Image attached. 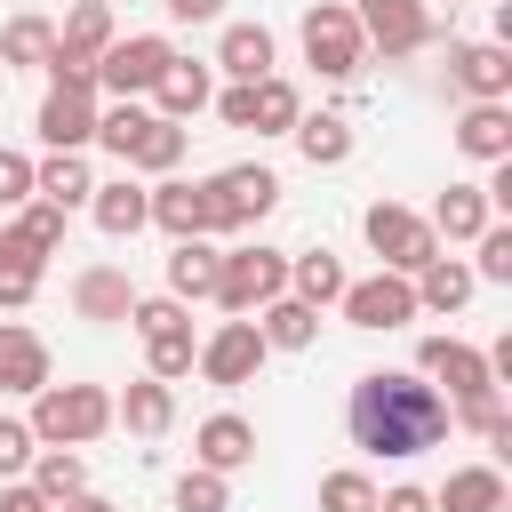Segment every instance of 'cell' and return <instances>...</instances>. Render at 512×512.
Returning <instances> with one entry per match:
<instances>
[{
	"instance_id": "6da1fadb",
	"label": "cell",
	"mask_w": 512,
	"mask_h": 512,
	"mask_svg": "<svg viewBox=\"0 0 512 512\" xmlns=\"http://www.w3.org/2000/svg\"><path fill=\"white\" fill-rule=\"evenodd\" d=\"M344 424H352V448L408 464V456L448 440V392L424 384L416 368H368L344 400Z\"/></svg>"
},
{
	"instance_id": "7a4b0ae2",
	"label": "cell",
	"mask_w": 512,
	"mask_h": 512,
	"mask_svg": "<svg viewBox=\"0 0 512 512\" xmlns=\"http://www.w3.org/2000/svg\"><path fill=\"white\" fill-rule=\"evenodd\" d=\"M24 424H32L40 448H88L96 432H112V392H104V384H56V376H48V384L32 392V416H24Z\"/></svg>"
},
{
	"instance_id": "3957f363",
	"label": "cell",
	"mask_w": 512,
	"mask_h": 512,
	"mask_svg": "<svg viewBox=\"0 0 512 512\" xmlns=\"http://www.w3.org/2000/svg\"><path fill=\"white\" fill-rule=\"evenodd\" d=\"M200 184H208V240L256 232V224L280 208V176H272L264 160H232V168H216V176H200Z\"/></svg>"
},
{
	"instance_id": "277c9868",
	"label": "cell",
	"mask_w": 512,
	"mask_h": 512,
	"mask_svg": "<svg viewBox=\"0 0 512 512\" xmlns=\"http://www.w3.org/2000/svg\"><path fill=\"white\" fill-rule=\"evenodd\" d=\"M128 328H136V344H144V376H160V384L192 376V352H200L192 304H176V296H136V304H128Z\"/></svg>"
},
{
	"instance_id": "5b68a950",
	"label": "cell",
	"mask_w": 512,
	"mask_h": 512,
	"mask_svg": "<svg viewBox=\"0 0 512 512\" xmlns=\"http://www.w3.org/2000/svg\"><path fill=\"white\" fill-rule=\"evenodd\" d=\"M296 40H304V64L320 80H360V64H368V40H360L352 0H312L304 24H296Z\"/></svg>"
},
{
	"instance_id": "8992f818",
	"label": "cell",
	"mask_w": 512,
	"mask_h": 512,
	"mask_svg": "<svg viewBox=\"0 0 512 512\" xmlns=\"http://www.w3.org/2000/svg\"><path fill=\"white\" fill-rule=\"evenodd\" d=\"M360 240H368V256H376L384 272H408V280L440 256V232H432L416 208H400V200H368V208H360Z\"/></svg>"
},
{
	"instance_id": "52a82bcc",
	"label": "cell",
	"mask_w": 512,
	"mask_h": 512,
	"mask_svg": "<svg viewBox=\"0 0 512 512\" xmlns=\"http://www.w3.org/2000/svg\"><path fill=\"white\" fill-rule=\"evenodd\" d=\"M288 288V248H224V272H216V296L208 304H224L232 320H248L256 304H272Z\"/></svg>"
},
{
	"instance_id": "ba28073f",
	"label": "cell",
	"mask_w": 512,
	"mask_h": 512,
	"mask_svg": "<svg viewBox=\"0 0 512 512\" xmlns=\"http://www.w3.org/2000/svg\"><path fill=\"white\" fill-rule=\"evenodd\" d=\"M272 360V344L256 336V312L248 320H216L208 336H200V352H192V368L216 384V392H240V384H256V368Z\"/></svg>"
},
{
	"instance_id": "9c48e42d",
	"label": "cell",
	"mask_w": 512,
	"mask_h": 512,
	"mask_svg": "<svg viewBox=\"0 0 512 512\" xmlns=\"http://www.w3.org/2000/svg\"><path fill=\"white\" fill-rule=\"evenodd\" d=\"M352 16H360L368 56H384V64L432 48V32H440V24H432V0H352Z\"/></svg>"
},
{
	"instance_id": "30bf717a",
	"label": "cell",
	"mask_w": 512,
	"mask_h": 512,
	"mask_svg": "<svg viewBox=\"0 0 512 512\" xmlns=\"http://www.w3.org/2000/svg\"><path fill=\"white\" fill-rule=\"evenodd\" d=\"M176 40L168 32H112V48L96 56V88L104 96H152V80L168 72Z\"/></svg>"
},
{
	"instance_id": "8fae6325",
	"label": "cell",
	"mask_w": 512,
	"mask_h": 512,
	"mask_svg": "<svg viewBox=\"0 0 512 512\" xmlns=\"http://www.w3.org/2000/svg\"><path fill=\"white\" fill-rule=\"evenodd\" d=\"M336 312L352 320V328H408L416 320V280L408 272H368V280H344V296H336Z\"/></svg>"
},
{
	"instance_id": "7c38bea8",
	"label": "cell",
	"mask_w": 512,
	"mask_h": 512,
	"mask_svg": "<svg viewBox=\"0 0 512 512\" xmlns=\"http://www.w3.org/2000/svg\"><path fill=\"white\" fill-rule=\"evenodd\" d=\"M416 376H424V384H440L448 400H472V392H504V384L488 376V352H472L464 336H424V344H416Z\"/></svg>"
},
{
	"instance_id": "4fadbf2b",
	"label": "cell",
	"mask_w": 512,
	"mask_h": 512,
	"mask_svg": "<svg viewBox=\"0 0 512 512\" xmlns=\"http://www.w3.org/2000/svg\"><path fill=\"white\" fill-rule=\"evenodd\" d=\"M448 80L472 104H512V48L504 40H448Z\"/></svg>"
},
{
	"instance_id": "5bb4252c",
	"label": "cell",
	"mask_w": 512,
	"mask_h": 512,
	"mask_svg": "<svg viewBox=\"0 0 512 512\" xmlns=\"http://www.w3.org/2000/svg\"><path fill=\"white\" fill-rule=\"evenodd\" d=\"M56 248H64V208L24 200V208H8V216H0V256H8V264L48 272V256H56Z\"/></svg>"
},
{
	"instance_id": "9a60e30c",
	"label": "cell",
	"mask_w": 512,
	"mask_h": 512,
	"mask_svg": "<svg viewBox=\"0 0 512 512\" xmlns=\"http://www.w3.org/2000/svg\"><path fill=\"white\" fill-rule=\"evenodd\" d=\"M96 112H104V104H96V88H48L32 128H40V144H48V152H88V144H96Z\"/></svg>"
},
{
	"instance_id": "2e32d148",
	"label": "cell",
	"mask_w": 512,
	"mask_h": 512,
	"mask_svg": "<svg viewBox=\"0 0 512 512\" xmlns=\"http://www.w3.org/2000/svg\"><path fill=\"white\" fill-rule=\"evenodd\" d=\"M88 216H96V232L104 240H136L144 224H152V192H144V176H112V184H96L88 192Z\"/></svg>"
},
{
	"instance_id": "e0dca14e",
	"label": "cell",
	"mask_w": 512,
	"mask_h": 512,
	"mask_svg": "<svg viewBox=\"0 0 512 512\" xmlns=\"http://www.w3.org/2000/svg\"><path fill=\"white\" fill-rule=\"evenodd\" d=\"M192 464H208V472H240V464H256V424L248 416H232V408H216V416H200V432H192Z\"/></svg>"
},
{
	"instance_id": "ac0fdd59",
	"label": "cell",
	"mask_w": 512,
	"mask_h": 512,
	"mask_svg": "<svg viewBox=\"0 0 512 512\" xmlns=\"http://www.w3.org/2000/svg\"><path fill=\"white\" fill-rule=\"evenodd\" d=\"M208 96H216V64H200V56H168V72L152 80L160 120H192V112H208Z\"/></svg>"
},
{
	"instance_id": "d6986e66",
	"label": "cell",
	"mask_w": 512,
	"mask_h": 512,
	"mask_svg": "<svg viewBox=\"0 0 512 512\" xmlns=\"http://www.w3.org/2000/svg\"><path fill=\"white\" fill-rule=\"evenodd\" d=\"M216 272H224V248H216L208 232L168 240V296H176V304H208V296H216Z\"/></svg>"
},
{
	"instance_id": "ffe728a7",
	"label": "cell",
	"mask_w": 512,
	"mask_h": 512,
	"mask_svg": "<svg viewBox=\"0 0 512 512\" xmlns=\"http://www.w3.org/2000/svg\"><path fill=\"white\" fill-rule=\"evenodd\" d=\"M128 304H136V280H128L120 264H88V272H72V312H80V320L120 328V320H128Z\"/></svg>"
},
{
	"instance_id": "44dd1931",
	"label": "cell",
	"mask_w": 512,
	"mask_h": 512,
	"mask_svg": "<svg viewBox=\"0 0 512 512\" xmlns=\"http://www.w3.org/2000/svg\"><path fill=\"white\" fill-rule=\"evenodd\" d=\"M144 192H152V224H160L168 240L208 232V184H200V176H160V184H144Z\"/></svg>"
},
{
	"instance_id": "7402d4cb",
	"label": "cell",
	"mask_w": 512,
	"mask_h": 512,
	"mask_svg": "<svg viewBox=\"0 0 512 512\" xmlns=\"http://www.w3.org/2000/svg\"><path fill=\"white\" fill-rule=\"evenodd\" d=\"M224 80H264L272 64H280V40L264 32V24H224L216 32V56H208Z\"/></svg>"
},
{
	"instance_id": "603a6c76",
	"label": "cell",
	"mask_w": 512,
	"mask_h": 512,
	"mask_svg": "<svg viewBox=\"0 0 512 512\" xmlns=\"http://www.w3.org/2000/svg\"><path fill=\"white\" fill-rule=\"evenodd\" d=\"M48 376H56V368H48V344H40L24 320H0V392H24V400H32Z\"/></svg>"
},
{
	"instance_id": "cb8c5ba5",
	"label": "cell",
	"mask_w": 512,
	"mask_h": 512,
	"mask_svg": "<svg viewBox=\"0 0 512 512\" xmlns=\"http://www.w3.org/2000/svg\"><path fill=\"white\" fill-rule=\"evenodd\" d=\"M456 152L464 160H512V104H464L456 112Z\"/></svg>"
},
{
	"instance_id": "d4e9b609",
	"label": "cell",
	"mask_w": 512,
	"mask_h": 512,
	"mask_svg": "<svg viewBox=\"0 0 512 512\" xmlns=\"http://www.w3.org/2000/svg\"><path fill=\"white\" fill-rule=\"evenodd\" d=\"M88 192H96V176H88V152H48V160H32V200H48V208H88Z\"/></svg>"
},
{
	"instance_id": "484cf974",
	"label": "cell",
	"mask_w": 512,
	"mask_h": 512,
	"mask_svg": "<svg viewBox=\"0 0 512 512\" xmlns=\"http://www.w3.org/2000/svg\"><path fill=\"white\" fill-rule=\"evenodd\" d=\"M256 336H264L272 352H312V344H320V312L280 288L272 304H256Z\"/></svg>"
},
{
	"instance_id": "4316f807",
	"label": "cell",
	"mask_w": 512,
	"mask_h": 512,
	"mask_svg": "<svg viewBox=\"0 0 512 512\" xmlns=\"http://www.w3.org/2000/svg\"><path fill=\"white\" fill-rule=\"evenodd\" d=\"M112 424H128L136 440H160V432L176 424V384H160V376H136V384L112 400Z\"/></svg>"
},
{
	"instance_id": "83f0119b",
	"label": "cell",
	"mask_w": 512,
	"mask_h": 512,
	"mask_svg": "<svg viewBox=\"0 0 512 512\" xmlns=\"http://www.w3.org/2000/svg\"><path fill=\"white\" fill-rule=\"evenodd\" d=\"M344 280H352V272H344L336 248H296V256H288V296H304L312 312H328V304L344 296Z\"/></svg>"
},
{
	"instance_id": "f1b7e54d",
	"label": "cell",
	"mask_w": 512,
	"mask_h": 512,
	"mask_svg": "<svg viewBox=\"0 0 512 512\" xmlns=\"http://www.w3.org/2000/svg\"><path fill=\"white\" fill-rule=\"evenodd\" d=\"M432 512H504V472L496 464H456L432 488Z\"/></svg>"
},
{
	"instance_id": "f546056e",
	"label": "cell",
	"mask_w": 512,
	"mask_h": 512,
	"mask_svg": "<svg viewBox=\"0 0 512 512\" xmlns=\"http://www.w3.org/2000/svg\"><path fill=\"white\" fill-rule=\"evenodd\" d=\"M288 136H296V152H304L312 168H344V160H352V120H344V112H296Z\"/></svg>"
},
{
	"instance_id": "4dcf8cb0",
	"label": "cell",
	"mask_w": 512,
	"mask_h": 512,
	"mask_svg": "<svg viewBox=\"0 0 512 512\" xmlns=\"http://www.w3.org/2000/svg\"><path fill=\"white\" fill-rule=\"evenodd\" d=\"M472 288H480V280H472L464 256H432V264L416 272V312H464Z\"/></svg>"
},
{
	"instance_id": "1f68e13d",
	"label": "cell",
	"mask_w": 512,
	"mask_h": 512,
	"mask_svg": "<svg viewBox=\"0 0 512 512\" xmlns=\"http://www.w3.org/2000/svg\"><path fill=\"white\" fill-rule=\"evenodd\" d=\"M112 32H120V24H112V8H104V0H72V8H64V24H56V48L96 64V56L112 48Z\"/></svg>"
},
{
	"instance_id": "d6a6232c",
	"label": "cell",
	"mask_w": 512,
	"mask_h": 512,
	"mask_svg": "<svg viewBox=\"0 0 512 512\" xmlns=\"http://www.w3.org/2000/svg\"><path fill=\"white\" fill-rule=\"evenodd\" d=\"M296 112H304L296 80H280V72L248 80V128H256V136H288V128H296Z\"/></svg>"
},
{
	"instance_id": "836d02e7",
	"label": "cell",
	"mask_w": 512,
	"mask_h": 512,
	"mask_svg": "<svg viewBox=\"0 0 512 512\" xmlns=\"http://www.w3.org/2000/svg\"><path fill=\"white\" fill-rule=\"evenodd\" d=\"M440 240H472L480 224H496V208H488V192L480 184H448L440 200H432V216H424Z\"/></svg>"
},
{
	"instance_id": "e575fe53",
	"label": "cell",
	"mask_w": 512,
	"mask_h": 512,
	"mask_svg": "<svg viewBox=\"0 0 512 512\" xmlns=\"http://www.w3.org/2000/svg\"><path fill=\"white\" fill-rule=\"evenodd\" d=\"M144 128H152V104H144V96H112V112H96V144H104L120 168H128V152H136Z\"/></svg>"
},
{
	"instance_id": "d590c367",
	"label": "cell",
	"mask_w": 512,
	"mask_h": 512,
	"mask_svg": "<svg viewBox=\"0 0 512 512\" xmlns=\"http://www.w3.org/2000/svg\"><path fill=\"white\" fill-rule=\"evenodd\" d=\"M176 160H184V120H160L152 112V128L128 152V176H176Z\"/></svg>"
},
{
	"instance_id": "8d00e7d4",
	"label": "cell",
	"mask_w": 512,
	"mask_h": 512,
	"mask_svg": "<svg viewBox=\"0 0 512 512\" xmlns=\"http://www.w3.org/2000/svg\"><path fill=\"white\" fill-rule=\"evenodd\" d=\"M32 488L48 496V504H64V496H80L88 488V464H80V448H32Z\"/></svg>"
},
{
	"instance_id": "74e56055",
	"label": "cell",
	"mask_w": 512,
	"mask_h": 512,
	"mask_svg": "<svg viewBox=\"0 0 512 512\" xmlns=\"http://www.w3.org/2000/svg\"><path fill=\"white\" fill-rule=\"evenodd\" d=\"M48 48H56V24L48 16H8L0 24V72L8 64H48Z\"/></svg>"
},
{
	"instance_id": "f35d334b",
	"label": "cell",
	"mask_w": 512,
	"mask_h": 512,
	"mask_svg": "<svg viewBox=\"0 0 512 512\" xmlns=\"http://www.w3.org/2000/svg\"><path fill=\"white\" fill-rule=\"evenodd\" d=\"M472 280L512 288V224H480L472 232Z\"/></svg>"
},
{
	"instance_id": "ab89813d",
	"label": "cell",
	"mask_w": 512,
	"mask_h": 512,
	"mask_svg": "<svg viewBox=\"0 0 512 512\" xmlns=\"http://www.w3.org/2000/svg\"><path fill=\"white\" fill-rule=\"evenodd\" d=\"M176 512H232V480L208 472V464H192V472L176 480Z\"/></svg>"
},
{
	"instance_id": "60d3db41",
	"label": "cell",
	"mask_w": 512,
	"mask_h": 512,
	"mask_svg": "<svg viewBox=\"0 0 512 512\" xmlns=\"http://www.w3.org/2000/svg\"><path fill=\"white\" fill-rule=\"evenodd\" d=\"M320 512H376V480L368 472H320Z\"/></svg>"
},
{
	"instance_id": "b9f144b4",
	"label": "cell",
	"mask_w": 512,
	"mask_h": 512,
	"mask_svg": "<svg viewBox=\"0 0 512 512\" xmlns=\"http://www.w3.org/2000/svg\"><path fill=\"white\" fill-rule=\"evenodd\" d=\"M32 424L24 416H0V480H24V464H32Z\"/></svg>"
},
{
	"instance_id": "7bdbcfd3",
	"label": "cell",
	"mask_w": 512,
	"mask_h": 512,
	"mask_svg": "<svg viewBox=\"0 0 512 512\" xmlns=\"http://www.w3.org/2000/svg\"><path fill=\"white\" fill-rule=\"evenodd\" d=\"M24 200H32V160L0 144V216H8V208H24Z\"/></svg>"
},
{
	"instance_id": "ee69618b",
	"label": "cell",
	"mask_w": 512,
	"mask_h": 512,
	"mask_svg": "<svg viewBox=\"0 0 512 512\" xmlns=\"http://www.w3.org/2000/svg\"><path fill=\"white\" fill-rule=\"evenodd\" d=\"M32 296H40V272H32V264H8V256H0V312H24Z\"/></svg>"
},
{
	"instance_id": "f6af8a7d",
	"label": "cell",
	"mask_w": 512,
	"mask_h": 512,
	"mask_svg": "<svg viewBox=\"0 0 512 512\" xmlns=\"http://www.w3.org/2000/svg\"><path fill=\"white\" fill-rule=\"evenodd\" d=\"M376 512H432V488L400 480V488H376Z\"/></svg>"
},
{
	"instance_id": "bcb514c9",
	"label": "cell",
	"mask_w": 512,
	"mask_h": 512,
	"mask_svg": "<svg viewBox=\"0 0 512 512\" xmlns=\"http://www.w3.org/2000/svg\"><path fill=\"white\" fill-rule=\"evenodd\" d=\"M168 8V24H216L224 16V0H160Z\"/></svg>"
},
{
	"instance_id": "7dc6e473",
	"label": "cell",
	"mask_w": 512,
	"mask_h": 512,
	"mask_svg": "<svg viewBox=\"0 0 512 512\" xmlns=\"http://www.w3.org/2000/svg\"><path fill=\"white\" fill-rule=\"evenodd\" d=\"M0 512H48V496L32 480H0Z\"/></svg>"
},
{
	"instance_id": "c3c4849f",
	"label": "cell",
	"mask_w": 512,
	"mask_h": 512,
	"mask_svg": "<svg viewBox=\"0 0 512 512\" xmlns=\"http://www.w3.org/2000/svg\"><path fill=\"white\" fill-rule=\"evenodd\" d=\"M48 512H112V504H104V496H88V488H80V496H64V504H48Z\"/></svg>"
},
{
	"instance_id": "681fc988",
	"label": "cell",
	"mask_w": 512,
	"mask_h": 512,
	"mask_svg": "<svg viewBox=\"0 0 512 512\" xmlns=\"http://www.w3.org/2000/svg\"><path fill=\"white\" fill-rule=\"evenodd\" d=\"M448 8H464V0H448Z\"/></svg>"
}]
</instances>
